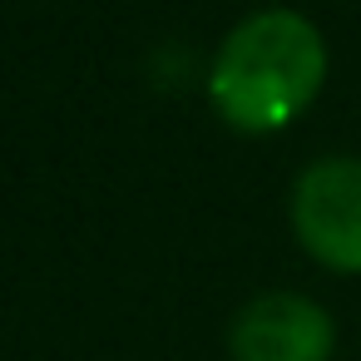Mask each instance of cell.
Here are the masks:
<instances>
[{
	"label": "cell",
	"mask_w": 361,
	"mask_h": 361,
	"mask_svg": "<svg viewBox=\"0 0 361 361\" xmlns=\"http://www.w3.org/2000/svg\"><path fill=\"white\" fill-rule=\"evenodd\" d=\"M326 80V45L297 11H257L218 45L208 70L213 109L243 134L292 124Z\"/></svg>",
	"instance_id": "cell-1"
},
{
	"label": "cell",
	"mask_w": 361,
	"mask_h": 361,
	"mask_svg": "<svg viewBox=\"0 0 361 361\" xmlns=\"http://www.w3.org/2000/svg\"><path fill=\"white\" fill-rule=\"evenodd\" d=\"M292 233L331 272H361V159H322L292 188Z\"/></svg>",
	"instance_id": "cell-2"
},
{
	"label": "cell",
	"mask_w": 361,
	"mask_h": 361,
	"mask_svg": "<svg viewBox=\"0 0 361 361\" xmlns=\"http://www.w3.org/2000/svg\"><path fill=\"white\" fill-rule=\"evenodd\" d=\"M331 346H336L331 317L302 292L252 297L228 331L233 361H326Z\"/></svg>",
	"instance_id": "cell-3"
}]
</instances>
